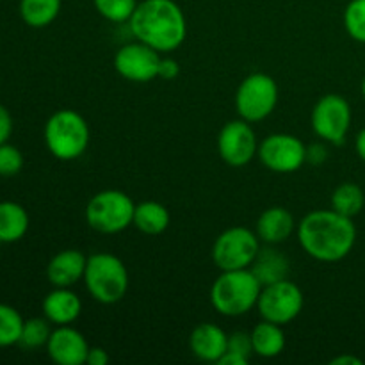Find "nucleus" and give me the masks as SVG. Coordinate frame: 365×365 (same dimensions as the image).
Returning <instances> with one entry per match:
<instances>
[{
	"instance_id": "nucleus-29",
	"label": "nucleus",
	"mask_w": 365,
	"mask_h": 365,
	"mask_svg": "<svg viewBox=\"0 0 365 365\" xmlns=\"http://www.w3.org/2000/svg\"><path fill=\"white\" fill-rule=\"evenodd\" d=\"M24 168V155L16 146L0 145V177H14Z\"/></svg>"
},
{
	"instance_id": "nucleus-20",
	"label": "nucleus",
	"mask_w": 365,
	"mask_h": 365,
	"mask_svg": "<svg viewBox=\"0 0 365 365\" xmlns=\"http://www.w3.org/2000/svg\"><path fill=\"white\" fill-rule=\"evenodd\" d=\"M252 344L255 355L262 359H274L284 351L285 334L280 324L262 319V323L252 330Z\"/></svg>"
},
{
	"instance_id": "nucleus-11",
	"label": "nucleus",
	"mask_w": 365,
	"mask_h": 365,
	"mask_svg": "<svg viewBox=\"0 0 365 365\" xmlns=\"http://www.w3.org/2000/svg\"><path fill=\"white\" fill-rule=\"evenodd\" d=\"M260 163L274 173H294L307 163V146L292 134H271L259 145Z\"/></svg>"
},
{
	"instance_id": "nucleus-19",
	"label": "nucleus",
	"mask_w": 365,
	"mask_h": 365,
	"mask_svg": "<svg viewBox=\"0 0 365 365\" xmlns=\"http://www.w3.org/2000/svg\"><path fill=\"white\" fill-rule=\"evenodd\" d=\"M250 269L264 287V285L285 280L291 271V262H289L287 255L274 248V245H267L266 248H260Z\"/></svg>"
},
{
	"instance_id": "nucleus-10",
	"label": "nucleus",
	"mask_w": 365,
	"mask_h": 365,
	"mask_svg": "<svg viewBox=\"0 0 365 365\" xmlns=\"http://www.w3.org/2000/svg\"><path fill=\"white\" fill-rule=\"evenodd\" d=\"M310 125L317 138L331 145H342L351 127V107L341 95H324L310 114Z\"/></svg>"
},
{
	"instance_id": "nucleus-35",
	"label": "nucleus",
	"mask_w": 365,
	"mask_h": 365,
	"mask_svg": "<svg viewBox=\"0 0 365 365\" xmlns=\"http://www.w3.org/2000/svg\"><path fill=\"white\" fill-rule=\"evenodd\" d=\"M217 364L220 365H248L250 359H246V356H242V355H237V353L227 351L223 356H221V360Z\"/></svg>"
},
{
	"instance_id": "nucleus-17",
	"label": "nucleus",
	"mask_w": 365,
	"mask_h": 365,
	"mask_svg": "<svg viewBox=\"0 0 365 365\" xmlns=\"http://www.w3.org/2000/svg\"><path fill=\"white\" fill-rule=\"evenodd\" d=\"M82 302L70 287H56L43 299V314L56 327H66L78 319Z\"/></svg>"
},
{
	"instance_id": "nucleus-1",
	"label": "nucleus",
	"mask_w": 365,
	"mask_h": 365,
	"mask_svg": "<svg viewBox=\"0 0 365 365\" xmlns=\"http://www.w3.org/2000/svg\"><path fill=\"white\" fill-rule=\"evenodd\" d=\"M298 239L305 253L319 262H339L351 253L356 227L337 210H312L298 225Z\"/></svg>"
},
{
	"instance_id": "nucleus-4",
	"label": "nucleus",
	"mask_w": 365,
	"mask_h": 365,
	"mask_svg": "<svg viewBox=\"0 0 365 365\" xmlns=\"http://www.w3.org/2000/svg\"><path fill=\"white\" fill-rule=\"evenodd\" d=\"M84 284L95 302L114 305L128 291L127 266L113 253H93L86 264Z\"/></svg>"
},
{
	"instance_id": "nucleus-15",
	"label": "nucleus",
	"mask_w": 365,
	"mask_h": 365,
	"mask_svg": "<svg viewBox=\"0 0 365 365\" xmlns=\"http://www.w3.org/2000/svg\"><path fill=\"white\" fill-rule=\"evenodd\" d=\"M88 257L81 250H63L50 259L46 278L53 287H71L84 278Z\"/></svg>"
},
{
	"instance_id": "nucleus-18",
	"label": "nucleus",
	"mask_w": 365,
	"mask_h": 365,
	"mask_svg": "<svg viewBox=\"0 0 365 365\" xmlns=\"http://www.w3.org/2000/svg\"><path fill=\"white\" fill-rule=\"evenodd\" d=\"M257 235L264 245H280L294 232V217L284 207H269L257 220Z\"/></svg>"
},
{
	"instance_id": "nucleus-28",
	"label": "nucleus",
	"mask_w": 365,
	"mask_h": 365,
	"mask_svg": "<svg viewBox=\"0 0 365 365\" xmlns=\"http://www.w3.org/2000/svg\"><path fill=\"white\" fill-rule=\"evenodd\" d=\"M344 27L355 41L365 43V0H351L346 6Z\"/></svg>"
},
{
	"instance_id": "nucleus-3",
	"label": "nucleus",
	"mask_w": 365,
	"mask_h": 365,
	"mask_svg": "<svg viewBox=\"0 0 365 365\" xmlns=\"http://www.w3.org/2000/svg\"><path fill=\"white\" fill-rule=\"evenodd\" d=\"M260 291L262 285L252 269L221 271L210 287V303L221 316L239 317L255 309Z\"/></svg>"
},
{
	"instance_id": "nucleus-2",
	"label": "nucleus",
	"mask_w": 365,
	"mask_h": 365,
	"mask_svg": "<svg viewBox=\"0 0 365 365\" xmlns=\"http://www.w3.org/2000/svg\"><path fill=\"white\" fill-rule=\"evenodd\" d=\"M128 25L138 41L159 53L177 50L187 36L185 14L175 0H143Z\"/></svg>"
},
{
	"instance_id": "nucleus-5",
	"label": "nucleus",
	"mask_w": 365,
	"mask_h": 365,
	"mask_svg": "<svg viewBox=\"0 0 365 365\" xmlns=\"http://www.w3.org/2000/svg\"><path fill=\"white\" fill-rule=\"evenodd\" d=\"M89 138L88 121L73 109L57 110L45 125V145L59 160H75L84 155Z\"/></svg>"
},
{
	"instance_id": "nucleus-8",
	"label": "nucleus",
	"mask_w": 365,
	"mask_h": 365,
	"mask_svg": "<svg viewBox=\"0 0 365 365\" xmlns=\"http://www.w3.org/2000/svg\"><path fill=\"white\" fill-rule=\"evenodd\" d=\"M259 252L260 239L257 232L246 227H232L217 235L210 255L221 271H234L250 269Z\"/></svg>"
},
{
	"instance_id": "nucleus-25",
	"label": "nucleus",
	"mask_w": 365,
	"mask_h": 365,
	"mask_svg": "<svg viewBox=\"0 0 365 365\" xmlns=\"http://www.w3.org/2000/svg\"><path fill=\"white\" fill-rule=\"evenodd\" d=\"M24 317L14 307L0 303V348H9L20 342Z\"/></svg>"
},
{
	"instance_id": "nucleus-21",
	"label": "nucleus",
	"mask_w": 365,
	"mask_h": 365,
	"mask_svg": "<svg viewBox=\"0 0 365 365\" xmlns=\"http://www.w3.org/2000/svg\"><path fill=\"white\" fill-rule=\"evenodd\" d=\"M29 230V214L20 203L0 202V242H18Z\"/></svg>"
},
{
	"instance_id": "nucleus-36",
	"label": "nucleus",
	"mask_w": 365,
	"mask_h": 365,
	"mask_svg": "<svg viewBox=\"0 0 365 365\" xmlns=\"http://www.w3.org/2000/svg\"><path fill=\"white\" fill-rule=\"evenodd\" d=\"M330 365H364V362L353 355H341L331 360Z\"/></svg>"
},
{
	"instance_id": "nucleus-12",
	"label": "nucleus",
	"mask_w": 365,
	"mask_h": 365,
	"mask_svg": "<svg viewBox=\"0 0 365 365\" xmlns=\"http://www.w3.org/2000/svg\"><path fill=\"white\" fill-rule=\"evenodd\" d=\"M217 152L223 163L232 168H242L252 163L259 152V143L252 123L242 118L228 121L217 135Z\"/></svg>"
},
{
	"instance_id": "nucleus-9",
	"label": "nucleus",
	"mask_w": 365,
	"mask_h": 365,
	"mask_svg": "<svg viewBox=\"0 0 365 365\" xmlns=\"http://www.w3.org/2000/svg\"><path fill=\"white\" fill-rule=\"evenodd\" d=\"M303 303H305V298H303L302 289L294 282L285 278V280L264 285L259 302H257V309L262 319L285 327L302 314Z\"/></svg>"
},
{
	"instance_id": "nucleus-7",
	"label": "nucleus",
	"mask_w": 365,
	"mask_h": 365,
	"mask_svg": "<svg viewBox=\"0 0 365 365\" xmlns=\"http://www.w3.org/2000/svg\"><path fill=\"white\" fill-rule=\"evenodd\" d=\"M278 103V84L271 75L257 73L248 75L239 84L235 93V110L239 118L248 123H259L266 120Z\"/></svg>"
},
{
	"instance_id": "nucleus-30",
	"label": "nucleus",
	"mask_w": 365,
	"mask_h": 365,
	"mask_svg": "<svg viewBox=\"0 0 365 365\" xmlns=\"http://www.w3.org/2000/svg\"><path fill=\"white\" fill-rule=\"evenodd\" d=\"M227 351L237 353V355L250 356L253 355V344H252V334H246V331H234V334L228 335V348Z\"/></svg>"
},
{
	"instance_id": "nucleus-22",
	"label": "nucleus",
	"mask_w": 365,
	"mask_h": 365,
	"mask_svg": "<svg viewBox=\"0 0 365 365\" xmlns=\"http://www.w3.org/2000/svg\"><path fill=\"white\" fill-rule=\"evenodd\" d=\"M170 210L159 202H143L135 205L134 225L141 234L160 235L170 227Z\"/></svg>"
},
{
	"instance_id": "nucleus-6",
	"label": "nucleus",
	"mask_w": 365,
	"mask_h": 365,
	"mask_svg": "<svg viewBox=\"0 0 365 365\" xmlns=\"http://www.w3.org/2000/svg\"><path fill=\"white\" fill-rule=\"evenodd\" d=\"M135 203L130 196L118 189L100 191L88 202L86 221L98 234L113 235L127 230L134 221Z\"/></svg>"
},
{
	"instance_id": "nucleus-38",
	"label": "nucleus",
	"mask_w": 365,
	"mask_h": 365,
	"mask_svg": "<svg viewBox=\"0 0 365 365\" xmlns=\"http://www.w3.org/2000/svg\"><path fill=\"white\" fill-rule=\"evenodd\" d=\"M362 96L365 98V77H364V81H362Z\"/></svg>"
},
{
	"instance_id": "nucleus-27",
	"label": "nucleus",
	"mask_w": 365,
	"mask_h": 365,
	"mask_svg": "<svg viewBox=\"0 0 365 365\" xmlns=\"http://www.w3.org/2000/svg\"><path fill=\"white\" fill-rule=\"evenodd\" d=\"M138 4V0H93V6L100 16L113 24H125L130 20Z\"/></svg>"
},
{
	"instance_id": "nucleus-33",
	"label": "nucleus",
	"mask_w": 365,
	"mask_h": 365,
	"mask_svg": "<svg viewBox=\"0 0 365 365\" xmlns=\"http://www.w3.org/2000/svg\"><path fill=\"white\" fill-rule=\"evenodd\" d=\"M11 134H13V116L9 110L0 103V145L9 141Z\"/></svg>"
},
{
	"instance_id": "nucleus-26",
	"label": "nucleus",
	"mask_w": 365,
	"mask_h": 365,
	"mask_svg": "<svg viewBox=\"0 0 365 365\" xmlns=\"http://www.w3.org/2000/svg\"><path fill=\"white\" fill-rule=\"evenodd\" d=\"M48 323L50 321L46 317L45 319H41V317H32V319L25 321L18 344L24 349H38L46 346L50 334H52V330L48 328Z\"/></svg>"
},
{
	"instance_id": "nucleus-32",
	"label": "nucleus",
	"mask_w": 365,
	"mask_h": 365,
	"mask_svg": "<svg viewBox=\"0 0 365 365\" xmlns=\"http://www.w3.org/2000/svg\"><path fill=\"white\" fill-rule=\"evenodd\" d=\"M327 159H328V150L324 145H321V143H314V145L307 146V163H310L312 166H321Z\"/></svg>"
},
{
	"instance_id": "nucleus-23",
	"label": "nucleus",
	"mask_w": 365,
	"mask_h": 365,
	"mask_svg": "<svg viewBox=\"0 0 365 365\" xmlns=\"http://www.w3.org/2000/svg\"><path fill=\"white\" fill-rule=\"evenodd\" d=\"M63 0H20V16L29 27L43 29L57 20Z\"/></svg>"
},
{
	"instance_id": "nucleus-31",
	"label": "nucleus",
	"mask_w": 365,
	"mask_h": 365,
	"mask_svg": "<svg viewBox=\"0 0 365 365\" xmlns=\"http://www.w3.org/2000/svg\"><path fill=\"white\" fill-rule=\"evenodd\" d=\"M180 75V64L171 57H160L159 63V75L157 78H164V81H175Z\"/></svg>"
},
{
	"instance_id": "nucleus-14",
	"label": "nucleus",
	"mask_w": 365,
	"mask_h": 365,
	"mask_svg": "<svg viewBox=\"0 0 365 365\" xmlns=\"http://www.w3.org/2000/svg\"><path fill=\"white\" fill-rule=\"evenodd\" d=\"M89 344L84 335L78 330L66 327H57L50 334L48 342H46V353L50 360L57 365H82L88 359Z\"/></svg>"
},
{
	"instance_id": "nucleus-13",
	"label": "nucleus",
	"mask_w": 365,
	"mask_h": 365,
	"mask_svg": "<svg viewBox=\"0 0 365 365\" xmlns=\"http://www.w3.org/2000/svg\"><path fill=\"white\" fill-rule=\"evenodd\" d=\"M159 63V52L141 41L123 45L114 56V68L118 75L125 81L138 82V84H145L157 78Z\"/></svg>"
},
{
	"instance_id": "nucleus-34",
	"label": "nucleus",
	"mask_w": 365,
	"mask_h": 365,
	"mask_svg": "<svg viewBox=\"0 0 365 365\" xmlns=\"http://www.w3.org/2000/svg\"><path fill=\"white\" fill-rule=\"evenodd\" d=\"M109 360H110L109 353H107L103 348H89L86 364L88 365H107L109 364Z\"/></svg>"
},
{
	"instance_id": "nucleus-16",
	"label": "nucleus",
	"mask_w": 365,
	"mask_h": 365,
	"mask_svg": "<svg viewBox=\"0 0 365 365\" xmlns=\"http://www.w3.org/2000/svg\"><path fill=\"white\" fill-rule=\"evenodd\" d=\"M189 348L192 355L202 362H220L221 356L227 353L228 335L223 328L212 323H202L191 331Z\"/></svg>"
},
{
	"instance_id": "nucleus-37",
	"label": "nucleus",
	"mask_w": 365,
	"mask_h": 365,
	"mask_svg": "<svg viewBox=\"0 0 365 365\" xmlns=\"http://www.w3.org/2000/svg\"><path fill=\"white\" fill-rule=\"evenodd\" d=\"M355 148H356V153H359L360 159L365 163V128H362V130L359 132V135H356Z\"/></svg>"
},
{
	"instance_id": "nucleus-24",
	"label": "nucleus",
	"mask_w": 365,
	"mask_h": 365,
	"mask_svg": "<svg viewBox=\"0 0 365 365\" xmlns=\"http://www.w3.org/2000/svg\"><path fill=\"white\" fill-rule=\"evenodd\" d=\"M365 205V195L362 187L351 182L341 184L331 195V209L346 217H355L362 212Z\"/></svg>"
}]
</instances>
